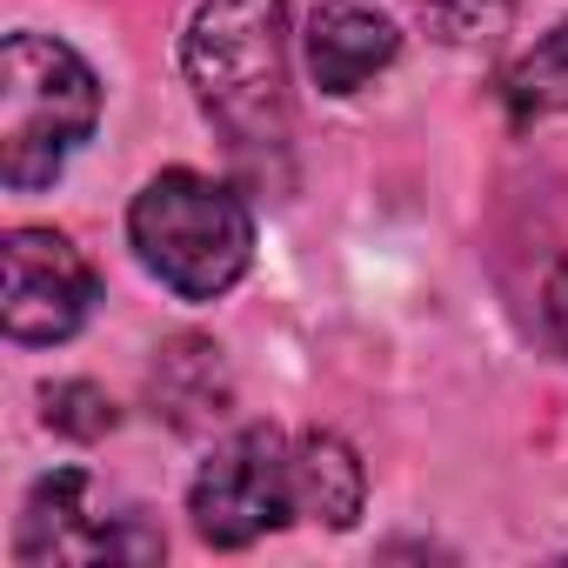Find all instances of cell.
<instances>
[{"label": "cell", "mask_w": 568, "mask_h": 568, "mask_svg": "<svg viewBox=\"0 0 568 568\" xmlns=\"http://www.w3.org/2000/svg\"><path fill=\"white\" fill-rule=\"evenodd\" d=\"M295 462H302V515L308 521H328V528H348L362 515V495H368V475L355 462V448L342 435H295Z\"/></svg>", "instance_id": "ba28073f"}, {"label": "cell", "mask_w": 568, "mask_h": 568, "mask_svg": "<svg viewBox=\"0 0 568 568\" xmlns=\"http://www.w3.org/2000/svg\"><path fill=\"white\" fill-rule=\"evenodd\" d=\"M101 121L94 68L54 34H8L0 48V181L48 187Z\"/></svg>", "instance_id": "3957f363"}, {"label": "cell", "mask_w": 568, "mask_h": 568, "mask_svg": "<svg viewBox=\"0 0 568 568\" xmlns=\"http://www.w3.org/2000/svg\"><path fill=\"white\" fill-rule=\"evenodd\" d=\"M48 428L74 435V442H94V435L114 428V402L94 382H61V388H48Z\"/></svg>", "instance_id": "8fae6325"}, {"label": "cell", "mask_w": 568, "mask_h": 568, "mask_svg": "<svg viewBox=\"0 0 568 568\" xmlns=\"http://www.w3.org/2000/svg\"><path fill=\"white\" fill-rule=\"evenodd\" d=\"M501 108H508L521 128L568 108V21H555L521 61H508V74H501Z\"/></svg>", "instance_id": "9c48e42d"}, {"label": "cell", "mask_w": 568, "mask_h": 568, "mask_svg": "<svg viewBox=\"0 0 568 568\" xmlns=\"http://www.w3.org/2000/svg\"><path fill=\"white\" fill-rule=\"evenodd\" d=\"M128 234L134 254L148 261V274L161 288H174L181 302H214L254 261V214L247 201L194 168H168L154 174L134 207H128Z\"/></svg>", "instance_id": "7a4b0ae2"}, {"label": "cell", "mask_w": 568, "mask_h": 568, "mask_svg": "<svg viewBox=\"0 0 568 568\" xmlns=\"http://www.w3.org/2000/svg\"><path fill=\"white\" fill-rule=\"evenodd\" d=\"M88 308H94L88 254L54 227H14L8 234V302H0L8 335L28 348H54L88 322Z\"/></svg>", "instance_id": "8992f818"}, {"label": "cell", "mask_w": 568, "mask_h": 568, "mask_svg": "<svg viewBox=\"0 0 568 568\" xmlns=\"http://www.w3.org/2000/svg\"><path fill=\"white\" fill-rule=\"evenodd\" d=\"M395 48L402 34L362 0H328V8L308 14V74L322 94H355L395 61Z\"/></svg>", "instance_id": "52a82bcc"}, {"label": "cell", "mask_w": 568, "mask_h": 568, "mask_svg": "<svg viewBox=\"0 0 568 568\" xmlns=\"http://www.w3.org/2000/svg\"><path fill=\"white\" fill-rule=\"evenodd\" d=\"M168 541L148 528L141 508H114L101 495L94 475L81 468H54L28 488L21 508V535L14 555L28 568H54V561H154Z\"/></svg>", "instance_id": "5b68a950"}, {"label": "cell", "mask_w": 568, "mask_h": 568, "mask_svg": "<svg viewBox=\"0 0 568 568\" xmlns=\"http://www.w3.org/2000/svg\"><path fill=\"white\" fill-rule=\"evenodd\" d=\"M548 328H555V342L568 348V254H561V267L548 274Z\"/></svg>", "instance_id": "7c38bea8"}, {"label": "cell", "mask_w": 568, "mask_h": 568, "mask_svg": "<svg viewBox=\"0 0 568 568\" xmlns=\"http://www.w3.org/2000/svg\"><path fill=\"white\" fill-rule=\"evenodd\" d=\"M515 14V0H422V21L435 41L448 48H475V41H495Z\"/></svg>", "instance_id": "30bf717a"}, {"label": "cell", "mask_w": 568, "mask_h": 568, "mask_svg": "<svg viewBox=\"0 0 568 568\" xmlns=\"http://www.w3.org/2000/svg\"><path fill=\"white\" fill-rule=\"evenodd\" d=\"M181 68L201 114L241 154L288 141V0H201Z\"/></svg>", "instance_id": "6da1fadb"}, {"label": "cell", "mask_w": 568, "mask_h": 568, "mask_svg": "<svg viewBox=\"0 0 568 568\" xmlns=\"http://www.w3.org/2000/svg\"><path fill=\"white\" fill-rule=\"evenodd\" d=\"M187 515L201 528V541L214 548H247L261 535H274L281 521L302 515V462H295V435L281 428H241L227 435L194 488H187Z\"/></svg>", "instance_id": "277c9868"}]
</instances>
